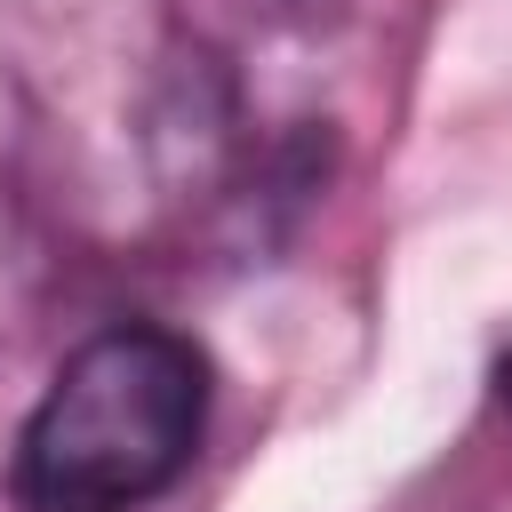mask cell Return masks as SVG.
I'll list each match as a JSON object with an SVG mask.
<instances>
[{
    "mask_svg": "<svg viewBox=\"0 0 512 512\" xmlns=\"http://www.w3.org/2000/svg\"><path fill=\"white\" fill-rule=\"evenodd\" d=\"M496 384H504V400H512V352H504V368H496Z\"/></svg>",
    "mask_w": 512,
    "mask_h": 512,
    "instance_id": "2",
    "label": "cell"
},
{
    "mask_svg": "<svg viewBox=\"0 0 512 512\" xmlns=\"http://www.w3.org/2000/svg\"><path fill=\"white\" fill-rule=\"evenodd\" d=\"M208 432V352L176 328L120 320L88 336L40 392L16 440L24 512H144Z\"/></svg>",
    "mask_w": 512,
    "mask_h": 512,
    "instance_id": "1",
    "label": "cell"
}]
</instances>
